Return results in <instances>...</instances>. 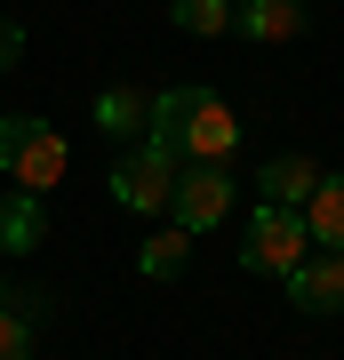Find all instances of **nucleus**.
I'll return each mask as SVG.
<instances>
[{
    "label": "nucleus",
    "instance_id": "f257e3e1",
    "mask_svg": "<svg viewBox=\"0 0 344 360\" xmlns=\"http://www.w3.org/2000/svg\"><path fill=\"white\" fill-rule=\"evenodd\" d=\"M177 160H232V144H241V120H232V104L217 89H192V80H177V89H153V129Z\"/></svg>",
    "mask_w": 344,
    "mask_h": 360
},
{
    "label": "nucleus",
    "instance_id": "f03ea898",
    "mask_svg": "<svg viewBox=\"0 0 344 360\" xmlns=\"http://www.w3.org/2000/svg\"><path fill=\"white\" fill-rule=\"evenodd\" d=\"M0 168H8L16 193L49 200L64 184V168H72V144H64V129L40 120V112H0Z\"/></svg>",
    "mask_w": 344,
    "mask_h": 360
},
{
    "label": "nucleus",
    "instance_id": "7ed1b4c3",
    "mask_svg": "<svg viewBox=\"0 0 344 360\" xmlns=\"http://www.w3.org/2000/svg\"><path fill=\"white\" fill-rule=\"evenodd\" d=\"M312 257V232H305V208H256L248 217V248H241V264L248 272H265V281H288L296 264Z\"/></svg>",
    "mask_w": 344,
    "mask_h": 360
},
{
    "label": "nucleus",
    "instance_id": "20e7f679",
    "mask_svg": "<svg viewBox=\"0 0 344 360\" xmlns=\"http://www.w3.org/2000/svg\"><path fill=\"white\" fill-rule=\"evenodd\" d=\"M177 176H184V160L168 153L160 136H144L136 153H120V168H113V200L136 208V217H160V208L177 200Z\"/></svg>",
    "mask_w": 344,
    "mask_h": 360
},
{
    "label": "nucleus",
    "instance_id": "39448f33",
    "mask_svg": "<svg viewBox=\"0 0 344 360\" xmlns=\"http://www.w3.org/2000/svg\"><path fill=\"white\" fill-rule=\"evenodd\" d=\"M232 200H241V176H232V160H192L177 176V200H168V217H177L192 240L200 232H217L232 217Z\"/></svg>",
    "mask_w": 344,
    "mask_h": 360
},
{
    "label": "nucleus",
    "instance_id": "423d86ee",
    "mask_svg": "<svg viewBox=\"0 0 344 360\" xmlns=\"http://www.w3.org/2000/svg\"><path fill=\"white\" fill-rule=\"evenodd\" d=\"M288 304L312 312V321H336L344 312V257H305L288 272Z\"/></svg>",
    "mask_w": 344,
    "mask_h": 360
},
{
    "label": "nucleus",
    "instance_id": "0eeeda50",
    "mask_svg": "<svg viewBox=\"0 0 344 360\" xmlns=\"http://www.w3.org/2000/svg\"><path fill=\"white\" fill-rule=\"evenodd\" d=\"M320 176H329V168H320V160H305V153H272L265 168H256V193H265L272 208H305Z\"/></svg>",
    "mask_w": 344,
    "mask_h": 360
},
{
    "label": "nucleus",
    "instance_id": "6e6552de",
    "mask_svg": "<svg viewBox=\"0 0 344 360\" xmlns=\"http://www.w3.org/2000/svg\"><path fill=\"white\" fill-rule=\"evenodd\" d=\"M232 32L265 40V49H281V40L305 32V0H232Z\"/></svg>",
    "mask_w": 344,
    "mask_h": 360
},
{
    "label": "nucleus",
    "instance_id": "1a4fd4ad",
    "mask_svg": "<svg viewBox=\"0 0 344 360\" xmlns=\"http://www.w3.org/2000/svg\"><path fill=\"white\" fill-rule=\"evenodd\" d=\"M305 232H312L320 257H344V168L312 184V200H305Z\"/></svg>",
    "mask_w": 344,
    "mask_h": 360
},
{
    "label": "nucleus",
    "instance_id": "9d476101",
    "mask_svg": "<svg viewBox=\"0 0 344 360\" xmlns=\"http://www.w3.org/2000/svg\"><path fill=\"white\" fill-rule=\"evenodd\" d=\"M40 240H49V208H40V193H0V248H8V257H32Z\"/></svg>",
    "mask_w": 344,
    "mask_h": 360
},
{
    "label": "nucleus",
    "instance_id": "9b49d317",
    "mask_svg": "<svg viewBox=\"0 0 344 360\" xmlns=\"http://www.w3.org/2000/svg\"><path fill=\"white\" fill-rule=\"evenodd\" d=\"M96 129L104 136H144V129H153V89H136V80L104 89L96 96Z\"/></svg>",
    "mask_w": 344,
    "mask_h": 360
},
{
    "label": "nucleus",
    "instance_id": "f8f14e48",
    "mask_svg": "<svg viewBox=\"0 0 344 360\" xmlns=\"http://www.w3.org/2000/svg\"><path fill=\"white\" fill-rule=\"evenodd\" d=\"M184 264H192V232L184 224H160L153 240L136 248V272H144V281H177Z\"/></svg>",
    "mask_w": 344,
    "mask_h": 360
},
{
    "label": "nucleus",
    "instance_id": "ddd939ff",
    "mask_svg": "<svg viewBox=\"0 0 344 360\" xmlns=\"http://www.w3.org/2000/svg\"><path fill=\"white\" fill-rule=\"evenodd\" d=\"M168 25L192 40H217V32H232V0H168Z\"/></svg>",
    "mask_w": 344,
    "mask_h": 360
},
{
    "label": "nucleus",
    "instance_id": "4468645a",
    "mask_svg": "<svg viewBox=\"0 0 344 360\" xmlns=\"http://www.w3.org/2000/svg\"><path fill=\"white\" fill-rule=\"evenodd\" d=\"M0 360H32V312L8 296V281H0Z\"/></svg>",
    "mask_w": 344,
    "mask_h": 360
},
{
    "label": "nucleus",
    "instance_id": "2eb2a0df",
    "mask_svg": "<svg viewBox=\"0 0 344 360\" xmlns=\"http://www.w3.org/2000/svg\"><path fill=\"white\" fill-rule=\"evenodd\" d=\"M16 56H25V25H16V16H0V72H8Z\"/></svg>",
    "mask_w": 344,
    "mask_h": 360
}]
</instances>
